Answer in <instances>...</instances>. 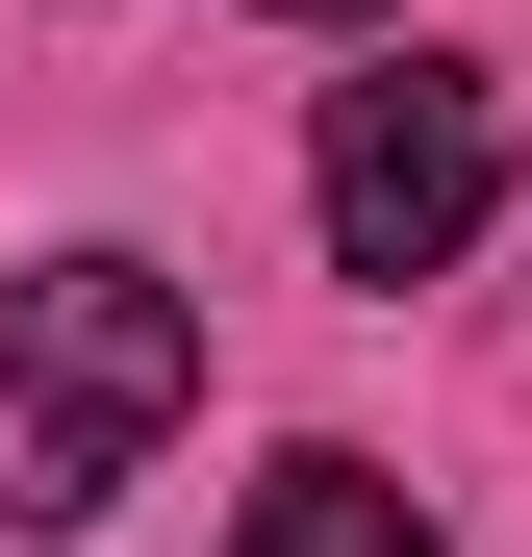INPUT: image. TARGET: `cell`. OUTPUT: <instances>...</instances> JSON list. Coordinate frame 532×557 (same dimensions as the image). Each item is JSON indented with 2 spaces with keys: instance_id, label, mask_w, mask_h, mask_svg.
<instances>
[{
  "instance_id": "cell-1",
  "label": "cell",
  "mask_w": 532,
  "mask_h": 557,
  "mask_svg": "<svg viewBox=\"0 0 532 557\" xmlns=\"http://www.w3.org/2000/svg\"><path fill=\"white\" fill-rule=\"evenodd\" d=\"M177 406H203V305L152 253H26L0 278V532H102Z\"/></svg>"
},
{
  "instance_id": "cell-2",
  "label": "cell",
  "mask_w": 532,
  "mask_h": 557,
  "mask_svg": "<svg viewBox=\"0 0 532 557\" xmlns=\"http://www.w3.org/2000/svg\"><path fill=\"white\" fill-rule=\"evenodd\" d=\"M305 203H330V278H457V253H482V203H507V76H457V51L330 76Z\"/></svg>"
},
{
  "instance_id": "cell-3",
  "label": "cell",
  "mask_w": 532,
  "mask_h": 557,
  "mask_svg": "<svg viewBox=\"0 0 532 557\" xmlns=\"http://www.w3.org/2000/svg\"><path fill=\"white\" fill-rule=\"evenodd\" d=\"M228 557H431V507L381 482V456H280V482L228 507Z\"/></svg>"
},
{
  "instance_id": "cell-4",
  "label": "cell",
  "mask_w": 532,
  "mask_h": 557,
  "mask_svg": "<svg viewBox=\"0 0 532 557\" xmlns=\"http://www.w3.org/2000/svg\"><path fill=\"white\" fill-rule=\"evenodd\" d=\"M280 26H355V0H280Z\"/></svg>"
}]
</instances>
